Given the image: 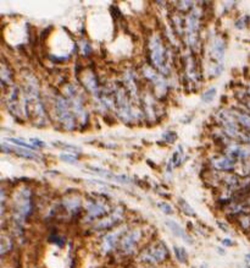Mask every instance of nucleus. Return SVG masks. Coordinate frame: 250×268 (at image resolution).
<instances>
[{"label":"nucleus","mask_w":250,"mask_h":268,"mask_svg":"<svg viewBox=\"0 0 250 268\" xmlns=\"http://www.w3.org/2000/svg\"><path fill=\"white\" fill-rule=\"evenodd\" d=\"M148 60L150 66L161 75L169 76L171 74V54L170 48L164 42L163 36L154 34L148 38Z\"/></svg>","instance_id":"1"},{"label":"nucleus","mask_w":250,"mask_h":268,"mask_svg":"<svg viewBox=\"0 0 250 268\" xmlns=\"http://www.w3.org/2000/svg\"><path fill=\"white\" fill-rule=\"evenodd\" d=\"M32 212V194L27 188H21L15 194L12 204V220L16 228L22 229L24 220Z\"/></svg>","instance_id":"2"},{"label":"nucleus","mask_w":250,"mask_h":268,"mask_svg":"<svg viewBox=\"0 0 250 268\" xmlns=\"http://www.w3.org/2000/svg\"><path fill=\"white\" fill-rule=\"evenodd\" d=\"M112 91H114L115 97V109H116L121 119L127 124L138 119V112L134 110L133 106H132V100L125 86L116 84Z\"/></svg>","instance_id":"3"},{"label":"nucleus","mask_w":250,"mask_h":268,"mask_svg":"<svg viewBox=\"0 0 250 268\" xmlns=\"http://www.w3.org/2000/svg\"><path fill=\"white\" fill-rule=\"evenodd\" d=\"M169 255L166 245L161 242H156L143 248L138 255V261L148 267H154L166 261Z\"/></svg>","instance_id":"4"},{"label":"nucleus","mask_w":250,"mask_h":268,"mask_svg":"<svg viewBox=\"0 0 250 268\" xmlns=\"http://www.w3.org/2000/svg\"><path fill=\"white\" fill-rule=\"evenodd\" d=\"M53 106L55 116L60 124L62 125V128L66 130H73L76 128V116L73 114L70 103L66 100L65 96L59 94H55Z\"/></svg>","instance_id":"5"},{"label":"nucleus","mask_w":250,"mask_h":268,"mask_svg":"<svg viewBox=\"0 0 250 268\" xmlns=\"http://www.w3.org/2000/svg\"><path fill=\"white\" fill-rule=\"evenodd\" d=\"M142 74L148 81L152 84L153 91L158 96V98L165 97L169 94V81L165 78L164 75L158 72L155 69H153L149 65H144L142 68Z\"/></svg>","instance_id":"6"},{"label":"nucleus","mask_w":250,"mask_h":268,"mask_svg":"<svg viewBox=\"0 0 250 268\" xmlns=\"http://www.w3.org/2000/svg\"><path fill=\"white\" fill-rule=\"evenodd\" d=\"M86 220L93 222L99 218H104L110 213V204L105 200L93 198L88 200L86 204Z\"/></svg>","instance_id":"7"},{"label":"nucleus","mask_w":250,"mask_h":268,"mask_svg":"<svg viewBox=\"0 0 250 268\" xmlns=\"http://www.w3.org/2000/svg\"><path fill=\"white\" fill-rule=\"evenodd\" d=\"M142 239V230L139 228H133L127 230L119 242V248L123 255H131L136 251L137 245Z\"/></svg>","instance_id":"8"},{"label":"nucleus","mask_w":250,"mask_h":268,"mask_svg":"<svg viewBox=\"0 0 250 268\" xmlns=\"http://www.w3.org/2000/svg\"><path fill=\"white\" fill-rule=\"evenodd\" d=\"M125 212L121 207H117L114 210L109 213L108 216H105L104 218H101L100 220L97 222V224L94 226L95 230H106V229H112L122 222Z\"/></svg>","instance_id":"9"},{"label":"nucleus","mask_w":250,"mask_h":268,"mask_svg":"<svg viewBox=\"0 0 250 268\" xmlns=\"http://www.w3.org/2000/svg\"><path fill=\"white\" fill-rule=\"evenodd\" d=\"M225 52H226V42L222 37L216 36L211 40L210 47H209V54H210L211 62H214L211 66L215 65H222V60H224Z\"/></svg>","instance_id":"10"},{"label":"nucleus","mask_w":250,"mask_h":268,"mask_svg":"<svg viewBox=\"0 0 250 268\" xmlns=\"http://www.w3.org/2000/svg\"><path fill=\"white\" fill-rule=\"evenodd\" d=\"M126 232H127L126 228H117L106 234L103 239V244H101V248H103L104 252H110V251L114 250L119 245L121 238L123 236Z\"/></svg>","instance_id":"11"},{"label":"nucleus","mask_w":250,"mask_h":268,"mask_svg":"<svg viewBox=\"0 0 250 268\" xmlns=\"http://www.w3.org/2000/svg\"><path fill=\"white\" fill-rule=\"evenodd\" d=\"M211 166L216 170L220 172H232L236 168V164L237 160H235L233 158H231L227 154H221V156H215L210 160Z\"/></svg>","instance_id":"12"},{"label":"nucleus","mask_w":250,"mask_h":268,"mask_svg":"<svg viewBox=\"0 0 250 268\" xmlns=\"http://www.w3.org/2000/svg\"><path fill=\"white\" fill-rule=\"evenodd\" d=\"M82 84H83L84 88H87L93 96L97 94L101 88L100 84H99L98 78L95 76V74L90 70L82 72Z\"/></svg>","instance_id":"13"},{"label":"nucleus","mask_w":250,"mask_h":268,"mask_svg":"<svg viewBox=\"0 0 250 268\" xmlns=\"http://www.w3.org/2000/svg\"><path fill=\"white\" fill-rule=\"evenodd\" d=\"M62 207L65 210H67L70 214H76L81 210V200L77 196H70V198H65L61 202Z\"/></svg>","instance_id":"14"},{"label":"nucleus","mask_w":250,"mask_h":268,"mask_svg":"<svg viewBox=\"0 0 250 268\" xmlns=\"http://www.w3.org/2000/svg\"><path fill=\"white\" fill-rule=\"evenodd\" d=\"M166 226H169L170 230H171L172 233H174V234L176 235V236L181 238V239H182L183 242H189V244H192V242H193V240H192V238L189 236V235L186 233L185 229H183L182 226H180V224L176 223L175 220H166Z\"/></svg>","instance_id":"15"},{"label":"nucleus","mask_w":250,"mask_h":268,"mask_svg":"<svg viewBox=\"0 0 250 268\" xmlns=\"http://www.w3.org/2000/svg\"><path fill=\"white\" fill-rule=\"evenodd\" d=\"M12 84V70L10 65L5 60L1 59V88L6 87L7 84L11 86Z\"/></svg>","instance_id":"16"},{"label":"nucleus","mask_w":250,"mask_h":268,"mask_svg":"<svg viewBox=\"0 0 250 268\" xmlns=\"http://www.w3.org/2000/svg\"><path fill=\"white\" fill-rule=\"evenodd\" d=\"M10 152H15L16 154L20 156L22 158H27V160H39L40 156L35 151H31V150L22 148V147H10Z\"/></svg>","instance_id":"17"},{"label":"nucleus","mask_w":250,"mask_h":268,"mask_svg":"<svg viewBox=\"0 0 250 268\" xmlns=\"http://www.w3.org/2000/svg\"><path fill=\"white\" fill-rule=\"evenodd\" d=\"M11 250H12V239H11L9 235H1V251H0L1 257L6 255L7 252H10Z\"/></svg>","instance_id":"18"},{"label":"nucleus","mask_w":250,"mask_h":268,"mask_svg":"<svg viewBox=\"0 0 250 268\" xmlns=\"http://www.w3.org/2000/svg\"><path fill=\"white\" fill-rule=\"evenodd\" d=\"M182 162H183V150L182 146H180L177 148V151L174 153V156H172L171 160H170V166L176 168V166H180Z\"/></svg>","instance_id":"19"},{"label":"nucleus","mask_w":250,"mask_h":268,"mask_svg":"<svg viewBox=\"0 0 250 268\" xmlns=\"http://www.w3.org/2000/svg\"><path fill=\"white\" fill-rule=\"evenodd\" d=\"M178 204H180V208L182 210L183 213H186L187 216H191V217H196V212L192 208L191 204L183 198H178Z\"/></svg>","instance_id":"20"},{"label":"nucleus","mask_w":250,"mask_h":268,"mask_svg":"<svg viewBox=\"0 0 250 268\" xmlns=\"http://www.w3.org/2000/svg\"><path fill=\"white\" fill-rule=\"evenodd\" d=\"M175 250V255L177 257L178 262H181V264H187V261H188V254H187V251L183 248H180V246H175L174 248Z\"/></svg>","instance_id":"21"},{"label":"nucleus","mask_w":250,"mask_h":268,"mask_svg":"<svg viewBox=\"0 0 250 268\" xmlns=\"http://www.w3.org/2000/svg\"><path fill=\"white\" fill-rule=\"evenodd\" d=\"M7 141L11 142V144H17L18 147H22V148L31 150V151H37V147H35L34 144H27V142L22 141V140H20V138H7Z\"/></svg>","instance_id":"22"},{"label":"nucleus","mask_w":250,"mask_h":268,"mask_svg":"<svg viewBox=\"0 0 250 268\" xmlns=\"http://www.w3.org/2000/svg\"><path fill=\"white\" fill-rule=\"evenodd\" d=\"M238 224H240V226L243 229L244 232H249L250 230V213L249 214L241 216V217L238 218Z\"/></svg>","instance_id":"23"},{"label":"nucleus","mask_w":250,"mask_h":268,"mask_svg":"<svg viewBox=\"0 0 250 268\" xmlns=\"http://www.w3.org/2000/svg\"><path fill=\"white\" fill-rule=\"evenodd\" d=\"M215 96H216V88L215 87H211V88H209L208 91H205L204 94H203L202 100L205 103H210V102H213Z\"/></svg>","instance_id":"24"},{"label":"nucleus","mask_w":250,"mask_h":268,"mask_svg":"<svg viewBox=\"0 0 250 268\" xmlns=\"http://www.w3.org/2000/svg\"><path fill=\"white\" fill-rule=\"evenodd\" d=\"M60 160L67 163H76L78 160V157L76 154H73V153H62L60 156Z\"/></svg>","instance_id":"25"},{"label":"nucleus","mask_w":250,"mask_h":268,"mask_svg":"<svg viewBox=\"0 0 250 268\" xmlns=\"http://www.w3.org/2000/svg\"><path fill=\"white\" fill-rule=\"evenodd\" d=\"M158 207L163 210L164 213H166V214H174V208H172L169 204H166V202H159Z\"/></svg>","instance_id":"26"},{"label":"nucleus","mask_w":250,"mask_h":268,"mask_svg":"<svg viewBox=\"0 0 250 268\" xmlns=\"http://www.w3.org/2000/svg\"><path fill=\"white\" fill-rule=\"evenodd\" d=\"M163 138L165 141H167L169 144H172V142H175L176 138H177V135H176V132H174V131H169V132L164 134Z\"/></svg>","instance_id":"27"},{"label":"nucleus","mask_w":250,"mask_h":268,"mask_svg":"<svg viewBox=\"0 0 250 268\" xmlns=\"http://www.w3.org/2000/svg\"><path fill=\"white\" fill-rule=\"evenodd\" d=\"M82 53H83L84 56H88V54L92 53V47H90V44L87 42V40H83V42H82Z\"/></svg>","instance_id":"28"},{"label":"nucleus","mask_w":250,"mask_h":268,"mask_svg":"<svg viewBox=\"0 0 250 268\" xmlns=\"http://www.w3.org/2000/svg\"><path fill=\"white\" fill-rule=\"evenodd\" d=\"M31 144H34L35 147H37V146H45V144H44L43 141L38 140V138H31Z\"/></svg>","instance_id":"29"},{"label":"nucleus","mask_w":250,"mask_h":268,"mask_svg":"<svg viewBox=\"0 0 250 268\" xmlns=\"http://www.w3.org/2000/svg\"><path fill=\"white\" fill-rule=\"evenodd\" d=\"M243 104H244V106H247V108H248V109H249V113H250V97L248 98V100H246V102H244V103H243Z\"/></svg>","instance_id":"30"},{"label":"nucleus","mask_w":250,"mask_h":268,"mask_svg":"<svg viewBox=\"0 0 250 268\" xmlns=\"http://www.w3.org/2000/svg\"><path fill=\"white\" fill-rule=\"evenodd\" d=\"M224 242V244H225V245H226V246H231V245H232V244H233V242H231V240H230V239H225V240H224V242Z\"/></svg>","instance_id":"31"},{"label":"nucleus","mask_w":250,"mask_h":268,"mask_svg":"<svg viewBox=\"0 0 250 268\" xmlns=\"http://www.w3.org/2000/svg\"><path fill=\"white\" fill-rule=\"evenodd\" d=\"M246 262L250 266V254H247L246 255Z\"/></svg>","instance_id":"32"},{"label":"nucleus","mask_w":250,"mask_h":268,"mask_svg":"<svg viewBox=\"0 0 250 268\" xmlns=\"http://www.w3.org/2000/svg\"><path fill=\"white\" fill-rule=\"evenodd\" d=\"M147 268H154V267H147Z\"/></svg>","instance_id":"33"}]
</instances>
